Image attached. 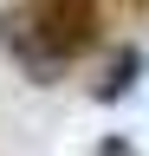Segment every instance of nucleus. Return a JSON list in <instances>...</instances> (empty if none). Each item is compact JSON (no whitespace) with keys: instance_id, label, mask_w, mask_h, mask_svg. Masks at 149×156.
Returning <instances> with one entry per match:
<instances>
[{"instance_id":"f257e3e1","label":"nucleus","mask_w":149,"mask_h":156,"mask_svg":"<svg viewBox=\"0 0 149 156\" xmlns=\"http://www.w3.org/2000/svg\"><path fill=\"white\" fill-rule=\"evenodd\" d=\"M97 39H104L97 0H20V7H0V46L32 85H52Z\"/></svg>"},{"instance_id":"f03ea898","label":"nucleus","mask_w":149,"mask_h":156,"mask_svg":"<svg viewBox=\"0 0 149 156\" xmlns=\"http://www.w3.org/2000/svg\"><path fill=\"white\" fill-rule=\"evenodd\" d=\"M143 65H149V58H143V46H123V52H117V65H110V78L97 85V104H117V98H130V91H136V78H143Z\"/></svg>"},{"instance_id":"7ed1b4c3","label":"nucleus","mask_w":149,"mask_h":156,"mask_svg":"<svg viewBox=\"0 0 149 156\" xmlns=\"http://www.w3.org/2000/svg\"><path fill=\"white\" fill-rule=\"evenodd\" d=\"M91 156H136V143H130V136H97Z\"/></svg>"}]
</instances>
